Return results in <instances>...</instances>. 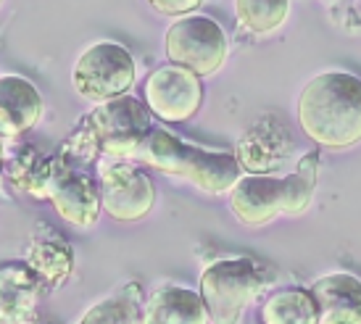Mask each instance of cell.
<instances>
[{"label":"cell","mask_w":361,"mask_h":324,"mask_svg":"<svg viewBox=\"0 0 361 324\" xmlns=\"http://www.w3.org/2000/svg\"><path fill=\"white\" fill-rule=\"evenodd\" d=\"M140 306L127 293L106 298L87 309L77 324H140Z\"/></svg>","instance_id":"20"},{"label":"cell","mask_w":361,"mask_h":324,"mask_svg":"<svg viewBox=\"0 0 361 324\" xmlns=\"http://www.w3.org/2000/svg\"><path fill=\"white\" fill-rule=\"evenodd\" d=\"M319 174V153H306L288 177L248 174L240 177L230 193L232 213L248 227H264L280 213L298 216L309 208Z\"/></svg>","instance_id":"2"},{"label":"cell","mask_w":361,"mask_h":324,"mask_svg":"<svg viewBox=\"0 0 361 324\" xmlns=\"http://www.w3.org/2000/svg\"><path fill=\"white\" fill-rule=\"evenodd\" d=\"M0 6H3V0H0Z\"/></svg>","instance_id":"24"},{"label":"cell","mask_w":361,"mask_h":324,"mask_svg":"<svg viewBox=\"0 0 361 324\" xmlns=\"http://www.w3.org/2000/svg\"><path fill=\"white\" fill-rule=\"evenodd\" d=\"M259 266L251 258H221L201 274V301L209 324H240L245 309L261 293Z\"/></svg>","instance_id":"4"},{"label":"cell","mask_w":361,"mask_h":324,"mask_svg":"<svg viewBox=\"0 0 361 324\" xmlns=\"http://www.w3.org/2000/svg\"><path fill=\"white\" fill-rule=\"evenodd\" d=\"M145 106L164 122H188L201 111L203 85L192 71L166 63L148 74L145 80Z\"/></svg>","instance_id":"9"},{"label":"cell","mask_w":361,"mask_h":324,"mask_svg":"<svg viewBox=\"0 0 361 324\" xmlns=\"http://www.w3.org/2000/svg\"><path fill=\"white\" fill-rule=\"evenodd\" d=\"M140 324H209L201 295L188 287H159L145 304Z\"/></svg>","instance_id":"15"},{"label":"cell","mask_w":361,"mask_h":324,"mask_svg":"<svg viewBox=\"0 0 361 324\" xmlns=\"http://www.w3.org/2000/svg\"><path fill=\"white\" fill-rule=\"evenodd\" d=\"M0 182H3V166H0Z\"/></svg>","instance_id":"23"},{"label":"cell","mask_w":361,"mask_h":324,"mask_svg":"<svg viewBox=\"0 0 361 324\" xmlns=\"http://www.w3.org/2000/svg\"><path fill=\"white\" fill-rule=\"evenodd\" d=\"M53 208L61 219L74 227H92L101 216V187L85 172L74 169V163L53 158V180L48 190Z\"/></svg>","instance_id":"10"},{"label":"cell","mask_w":361,"mask_h":324,"mask_svg":"<svg viewBox=\"0 0 361 324\" xmlns=\"http://www.w3.org/2000/svg\"><path fill=\"white\" fill-rule=\"evenodd\" d=\"M3 180H8L13 190L35 201H45L53 180V158H48L35 145H24L3 163Z\"/></svg>","instance_id":"16"},{"label":"cell","mask_w":361,"mask_h":324,"mask_svg":"<svg viewBox=\"0 0 361 324\" xmlns=\"http://www.w3.org/2000/svg\"><path fill=\"white\" fill-rule=\"evenodd\" d=\"M166 56L174 66L192 71L195 77H209L219 71L227 61V35L209 16L190 13L171 21L164 37Z\"/></svg>","instance_id":"7"},{"label":"cell","mask_w":361,"mask_h":324,"mask_svg":"<svg viewBox=\"0 0 361 324\" xmlns=\"http://www.w3.org/2000/svg\"><path fill=\"white\" fill-rule=\"evenodd\" d=\"M290 151L293 140L288 127L274 116H261L240 137L235 158L240 169H248L251 174H269L280 169Z\"/></svg>","instance_id":"11"},{"label":"cell","mask_w":361,"mask_h":324,"mask_svg":"<svg viewBox=\"0 0 361 324\" xmlns=\"http://www.w3.org/2000/svg\"><path fill=\"white\" fill-rule=\"evenodd\" d=\"M27 266L40 282L59 287L61 282L69 280L74 269V251L69 243H63V237H37L27 251Z\"/></svg>","instance_id":"17"},{"label":"cell","mask_w":361,"mask_h":324,"mask_svg":"<svg viewBox=\"0 0 361 324\" xmlns=\"http://www.w3.org/2000/svg\"><path fill=\"white\" fill-rule=\"evenodd\" d=\"M295 116L303 135L322 148H351L361 142V80L348 71L311 77L298 95Z\"/></svg>","instance_id":"1"},{"label":"cell","mask_w":361,"mask_h":324,"mask_svg":"<svg viewBox=\"0 0 361 324\" xmlns=\"http://www.w3.org/2000/svg\"><path fill=\"white\" fill-rule=\"evenodd\" d=\"M264 324H317V304L309 290L285 287L274 293L261 309Z\"/></svg>","instance_id":"18"},{"label":"cell","mask_w":361,"mask_h":324,"mask_svg":"<svg viewBox=\"0 0 361 324\" xmlns=\"http://www.w3.org/2000/svg\"><path fill=\"white\" fill-rule=\"evenodd\" d=\"M101 206L116 222H140L156 203V185L140 166L127 161L101 163Z\"/></svg>","instance_id":"8"},{"label":"cell","mask_w":361,"mask_h":324,"mask_svg":"<svg viewBox=\"0 0 361 324\" xmlns=\"http://www.w3.org/2000/svg\"><path fill=\"white\" fill-rule=\"evenodd\" d=\"M98 151L109 158H127L135 156L142 140L148 137L151 127V111L132 95H121L109 103H98L95 111L82 122Z\"/></svg>","instance_id":"6"},{"label":"cell","mask_w":361,"mask_h":324,"mask_svg":"<svg viewBox=\"0 0 361 324\" xmlns=\"http://www.w3.org/2000/svg\"><path fill=\"white\" fill-rule=\"evenodd\" d=\"M45 103L40 90L27 77L0 74V135L21 137L40 122Z\"/></svg>","instance_id":"12"},{"label":"cell","mask_w":361,"mask_h":324,"mask_svg":"<svg viewBox=\"0 0 361 324\" xmlns=\"http://www.w3.org/2000/svg\"><path fill=\"white\" fill-rule=\"evenodd\" d=\"M40 280L27 263L0 266V324H32L37 316Z\"/></svg>","instance_id":"14"},{"label":"cell","mask_w":361,"mask_h":324,"mask_svg":"<svg viewBox=\"0 0 361 324\" xmlns=\"http://www.w3.org/2000/svg\"><path fill=\"white\" fill-rule=\"evenodd\" d=\"M156 13H164V16H190L195 8H201L203 0H145Z\"/></svg>","instance_id":"21"},{"label":"cell","mask_w":361,"mask_h":324,"mask_svg":"<svg viewBox=\"0 0 361 324\" xmlns=\"http://www.w3.org/2000/svg\"><path fill=\"white\" fill-rule=\"evenodd\" d=\"M6 163V137L0 135V166Z\"/></svg>","instance_id":"22"},{"label":"cell","mask_w":361,"mask_h":324,"mask_svg":"<svg viewBox=\"0 0 361 324\" xmlns=\"http://www.w3.org/2000/svg\"><path fill=\"white\" fill-rule=\"evenodd\" d=\"M135 156L159 172L188 180L209 195L230 193L235 182L240 180V163L235 158V153L206 151L159 127L148 132V137L142 140Z\"/></svg>","instance_id":"3"},{"label":"cell","mask_w":361,"mask_h":324,"mask_svg":"<svg viewBox=\"0 0 361 324\" xmlns=\"http://www.w3.org/2000/svg\"><path fill=\"white\" fill-rule=\"evenodd\" d=\"M290 0H235V16L251 35H271L288 21Z\"/></svg>","instance_id":"19"},{"label":"cell","mask_w":361,"mask_h":324,"mask_svg":"<svg viewBox=\"0 0 361 324\" xmlns=\"http://www.w3.org/2000/svg\"><path fill=\"white\" fill-rule=\"evenodd\" d=\"M317 324H361V280L348 272L319 277L311 287Z\"/></svg>","instance_id":"13"},{"label":"cell","mask_w":361,"mask_h":324,"mask_svg":"<svg viewBox=\"0 0 361 324\" xmlns=\"http://www.w3.org/2000/svg\"><path fill=\"white\" fill-rule=\"evenodd\" d=\"M137 66L132 53L119 42H95L80 53L71 69V85L85 101L109 103L132 90Z\"/></svg>","instance_id":"5"}]
</instances>
